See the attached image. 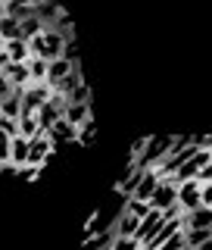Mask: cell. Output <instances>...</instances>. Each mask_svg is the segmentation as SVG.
<instances>
[{
  "mask_svg": "<svg viewBox=\"0 0 212 250\" xmlns=\"http://www.w3.org/2000/svg\"><path fill=\"white\" fill-rule=\"evenodd\" d=\"M53 97V88H50V82H31L25 91H22V100H25V109L28 113H38L47 100Z\"/></svg>",
  "mask_w": 212,
  "mask_h": 250,
  "instance_id": "1",
  "label": "cell"
},
{
  "mask_svg": "<svg viewBox=\"0 0 212 250\" xmlns=\"http://www.w3.org/2000/svg\"><path fill=\"white\" fill-rule=\"evenodd\" d=\"M116 234H125V238H137V229H140V216H135L131 209H122L119 219L113 222Z\"/></svg>",
  "mask_w": 212,
  "mask_h": 250,
  "instance_id": "9",
  "label": "cell"
},
{
  "mask_svg": "<svg viewBox=\"0 0 212 250\" xmlns=\"http://www.w3.org/2000/svg\"><path fill=\"white\" fill-rule=\"evenodd\" d=\"M3 78H10L16 88H28L31 84V66L28 62H3Z\"/></svg>",
  "mask_w": 212,
  "mask_h": 250,
  "instance_id": "6",
  "label": "cell"
},
{
  "mask_svg": "<svg viewBox=\"0 0 212 250\" xmlns=\"http://www.w3.org/2000/svg\"><path fill=\"white\" fill-rule=\"evenodd\" d=\"M184 229V222L181 219H166V222H162V229L153 234L150 241H147V250H166V244L172 241V234L175 231H181Z\"/></svg>",
  "mask_w": 212,
  "mask_h": 250,
  "instance_id": "5",
  "label": "cell"
},
{
  "mask_svg": "<svg viewBox=\"0 0 212 250\" xmlns=\"http://www.w3.org/2000/svg\"><path fill=\"white\" fill-rule=\"evenodd\" d=\"M28 66H31V82H47V75H50V60H44V57H31V60H28Z\"/></svg>",
  "mask_w": 212,
  "mask_h": 250,
  "instance_id": "16",
  "label": "cell"
},
{
  "mask_svg": "<svg viewBox=\"0 0 212 250\" xmlns=\"http://www.w3.org/2000/svg\"><path fill=\"white\" fill-rule=\"evenodd\" d=\"M81 82H84V78H81V72H78V66H75L72 72H69L66 78H62V82H59V84H57L53 91H59V94H66V97H69V94H72V91H75V88H78Z\"/></svg>",
  "mask_w": 212,
  "mask_h": 250,
  "instance_id": "18",
  "label": "cell"
},
{
  "mask_svg": "<svg viewBox=\"0 0 212 250\" xmlns=\"http://www.w3.org/2000/svg\"><path fill=\"white\" fill-rule=\"evenodd\" d=\"M41 169H44V166H38V163H25V166L19 169V175L25 178V182H35V178L41 175Z\"/></svg>",
  "mask_w": 212,
  "mask_h": 250,
  "instance_id": "22",
  "label": "cell"
},
{
  "mask_svg": "<svg viewBox=\"0 0 212 250\" xmlns=\"http://www.w3.org/2000/svg\"><path fill=\"white\" fill-rule=\"evenodd\" d=\"M200 182H212V160L200 169Z\"/></svg>",
  "mask_w": 212,
  "mask_h": 250,
  "instance_id": "24",
  "label": "cell"
},
{
  "mask_svg": "<svg viewBox=\"0 0 212 250\" xmlns=\"http://www.w3.org/2000/svg\"><path fill=\"white\" fill-rule=\"evenodd\" d=\"M162 222H166V213H162V209H156V207H153L144 219H140V229H137V241H140V247H147V241H150L153 234L162 229Z\"/></svg>",
  "mask_w": 212,
  "mask_h": 250,
  "instance_id": "3",
  "label": "cell"
},
{
  "mask_svg": "<svg viewBox=\"0 0 212 250\" xmlns=\"http://www.w3.org/2000/svg\"><path fill=\"white\" fill-rule=\"evenodd\" d=\"M200 169H203V163L197 160V153H193L191 160L184 163V166H178V172H175V178H178V182H187V178H200Z\"/></svg>",
  "mask_w": 212,
  "mask_h": 250,
  "instance_id": "15",
  "label": "cell"
},
{
  "mask_svg": "<svg viewBox=\"0 0 212 250\" xmlns=\"http://www.w3.org/2000/svg\"><path fill=\"white\" fill-rule=\"evenodd\" d=\"M69 100H72V104H91V88H88V84H78V88L72 91V94H69Z\"/></svg>",
  "mask_w": 212,
  "mask_h": 250,
  "instance_id": "21",
  "label": "cell"
},
{
  "mask_svg": "<svg viewBox=\"0 0 212 250\" xmlns=\"http://www.w3.org/2000/svg\"><path fill=\"white\" fill-rule=\"evenodd\" d=\"M62 116H66L72 125H81V122L91 119V104H72V100H69V104H66V113H62Z\"/></svg>",
  "mask_w": 212,
  "mask_h": 250,
  "instance_id": "12",
  "label": "cell"
},
{
  "mask_svg": "<svg viewBox=\"0 0 212 250\" xmlns=\"http://www.w3.org/2000/svg\"><path fill=\"white\" fill-rule=\"evenodd\" d=\"M47 135L53 138V144H78V125H72L66 116H62V119L53 125Z\"/></svg>",
  "mask_w": 212,
  "mask_h": 250,
  "instance_id": "7",
  "label": "cell"
},
{
  "mask_svg": "<svg viewBox=\"0 0 212 250\" xmlns=\"http://www.w3.org/2000/svg\"><path fill=\"white\" fill-rule=\"evenodd\" d=\"M0 131L16 138V135H22V125H19V119H13V116H0Z\"/></svg>",
  "mask_w": 212,
  "mask_h": 250,
  "instance_id": "20",
  "label": "cell"
},
{
  "mask_svg": "<svg viewBox=\"0 0 212 250\" xmlns=\"http://www.w3.org/2000/svg\"><path fill=\"white\" fill-rule=\"evenodd\" d=\"M150 203H153L156 209H169V207H175V203H178V178H175V175L162 178V182H159V188L153 191Z\"/></svg>",
  "mask_w": 212,
  "mask_h": 250,
  "instance_id": "2",
  "label": "cell"
},
{
  "mask_svg": "<svg viewBox=\"0 0 212 250\" xmlns=\"http://www.w3.org/2000/svg\"><path fill=\"white\" fill-rule=\"evenodd\" d=\"M47 28V22L41 19V16H28V19H22V35H25V38H35V35H41V31Z\"/></svg>",
  "mask_w": 212,
  "mask_h": 250,
  "instance_id": "19",
  "label": "cell"
},
{
  "mask_svg": "<svg viewBox=\"0 0 212 250\" xmlns=\"http://www.w3.org/2000/svg\"><path fill=\"white\" fill-rule=\"evenodd\" d=\"M38 16H41L47 25H57V22L62 19V10L53 3V0H38Z\"/></svg>",
  "mask_w": 212,
  "mask_h": 250,
  "instance_id": "13",
  "label": "cell"
},
{
  "mask_svg": "<svg viewBox=\"0 0 212 250\" xmlns=\"http://www.w3.org/2000/svg\"><path fill=\"white\" fill-rule=\"evenodd\" d=\"M78 66L75 60H69V57H57V60H50V75H47V82H50V88H57V84L66 78L72 69Z\"/></svg>",
  "mask_w": 212,
  "mask_h": 250,
  "instance_id": "10",
  "label": "cell"
},
{
  "mask_svg": "<svg viewBox=\"0 0 212 250\" xmlns=\"http://www.w3.org/2000/svg\"><path fill=\"white\" fill-rule=\"evenodd\" d=\"M0 50H3L13 62H28L31 57H35L28 38H10V41H0Z\"/></svg>",
  "mask_w": 212,
  "mask_h": 250,
  "instance_id": "4",
  "label": "cell"
},
{
  "mask_svg": "<svg viewBox=\"0 0 212 250\" xmlns=\"http://www.w3.org/2000/svg\"><path fill=\"white\" fill-rule=\"evenodd\" d=\"M181 222H184V229H212V207L200 203L197 209H187Z\"/></svg>",
  "mask_w": 212,
  "mask_h": 250,
  "instance_id": "8",
  "label": "cell"
},
{
  "mask_svg": "<svg viewBox=\"0 0 212 250\" xmlns=\"http://www.w3.org/2000/svg\"><path fill=\"white\" fill-rule=\"evenodd\" d=\"M187 234V250H203L206 241L212 238V229H184Z\"/></svg>",
  "mask_w": 212,
  "mask_h": 250,
  "instance_id": "14",
  "label": "cell"
},
{
  "mask_svg": "<svg viewBox=\"0 0 212 250\" xmlns=\"http://www.w3.org/2000/svg\"><path fill=\"white\" fill-rule=\"evenodd\" d=\"M10 38H25L22 35V19L0 13V41H10Z\"/></svg>",
  "mask_w": 212,
  "mask_h": 250,
  "instance_id": "11",
  "label": "cell"
},
{
  "mask_svg": "<svg viewBox=\"0 0 212 250\" xmlns=\"http://www.w3.org/2000/svg\"><path fill=\"white\" fill-rule=\"evenodd\" d=\"M203 203L212 207V182H203Z\"/></svg>",
  "mask_w": 212,
  "mask_h": 250,
  "instance_id": "23",
  "label": "cell"
},
{
  "mask_svg": "<svg viewBox=\"0 0 212 250\" xmlns=\"http://www.w3.org/2000/svg\"><path fill=\"white\" fill-rule=\"evenodd\" d=\"M94 138H97V122H94V116H91L88 122L78 125V144H81V147H91Z\"/></svg>",
  "mask_w": 212,
  "mask_h": 250,
  "instance_id": "17",
  "label": "cell"
}]
</instances>
